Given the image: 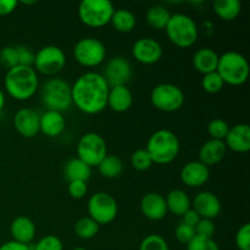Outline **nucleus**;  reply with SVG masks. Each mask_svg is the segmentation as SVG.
<instances>
[{
	"label": "nucleus",
	"instance_id": "1",
	"mask_svg": "<svg viewBox=\"0 0 250 250\" xmlns=\"http://www.w3.org/2000/svg\"><path fill=\"white\" fill-rule=\"evenodd\" d=\"M109 84L98 72H85L71 85L72 104L87 115H97L107 106Z\"/></svg>",
	"mask_w": 250,
	"mask_h": 250
},
{
	"label": "nucleus",
	"instance_id": "2",
	"mask_svg": "<svg viewBox=\"0 0 250 250\" xmlns=\"http://www.w3.org/2000/svg\"><path fill=\"white\" fill-rule=\"evenodd\" d=\"M7 94L15 100H28L33 97L39 88L38 73L33 67L16 66L7 70L4 80Z\"/></svg>",
	"mask_w": 250,
	"mask_h": 250
},
{
	"label": "nucleus",
	"instance_id": "3",
	"mask_svg": "<svg viewBox=\"0 0 250 250\" xmlns=\"http://www.w3.org/2000/svg\"><path fill=\"white\" fill-rule=\"evenodd\" d=\"M180 139L170 129H159L149 137L146 150L153 164L166 165L176 160L180 154Z\"/></svg>",
	"mask_w": 250,
	"mask_h": 250
},
{
	"label": "nucleus",
	"instance_id": "4",
	"mask_svg": "<svg viewBox=\"0 0 250 250\" xmlns=\"http://www.w3.org/2000/svg\"><path fill=\"white\" fill-rule=\"evenodd\" d=\"M216 72L222 78L225 84H244L249 77V63L246 56L237 51H227L219 58Z\"/></svg>",
	"mask_w": 250,
	"mask_h": 250
},
{
	"label": "nucleus",
	"instance_id": "5",
	"mask_svg": "<svg viewBox=\"0 0 250 250\" xmlns=\"http://www.w3.org/2000/svg\"><path fill=\"white\" fill-rule=\"evenodd\" d=\"M166 36L173 45L178 48H190L198 41L199 31L194 20L186 14L171 15L165 28Z\"/></svg>",
	"mask_w": 250,
	"mask_h": 250
},
{
	"label": "nucleus",
	"instance_id": "6",
	"mask_svg": "<svg viewBox=\"0 0 250 250\" xmlns=\"http://www.w3.org/2000/svg\"><path fill=\"white\" fill-rule=\"evenodd\" d=\"M41 99L46 110L62 114L72 105L71 85L61 78H50L42 87Z\"/></svg>",
	"mask_w": 250,
	"mask_h": 250
},
{
	"label": "nucleus",
	"instance_id": "7",
	"mask_svg": "<svg viewBox=\"0 0 250 250\" xmlns=\"http://www.w3.org/2000/svg\"><path fill=\"white\" fill-rule=\"evenodd\" d=\"M115 7L109 0H83L78 6V17L83 24L102 28L110 23Z\"/></svg>",
	"mask_w": 250,
	"mask_h": 250
},
{
	"label": "nucleus",
	"instance_id": "8",
	"mask_svg": "<svg viewBox=\"0 0 250 250\" xmlns=\"http://www.w3.org/2000/svg\"><path fill=\"white\" fill-rule=\"evenodd\" d=\"M150 102L160 111L175 112L185 104V93L172 83H160L151 90Z\"/></svg>",
	"mask_w": 250,
	"mask_h": 250
},
{
	"label": "nucleus",
	"instance_id": "9",
	"mask_svg": "<svg viewBox=\"0 0 250 250\" xmlns=\"http://www.w3.org/2000/svg\"><path fill=\"white\" fill-rule=\"evenodd\" d=\"M73 58L83 67L93 68L102 65L106 58V48L99 39L87 37L75 44Z\"/></svg>",
	"mask_w": 250,
	"mask_h": 250
},
{
	"label": "nucleus",
	"instance_id": "10",
	"mask_svg": "<svg viewBox=\"0 0 250 250\" xmlns=\"http://www.w3.org/2000/svg\"><path fill=\"white\" fill-rule=\"evenodd\" d=\"M88 215L98 225H107L114 221L119 212L116 199L106 192L94 193L87 203Z\"/></svg>",
	"mask_w": 250,
	"mask_h": 250
},
{
	"label": "nucleus",
	"instance_id": "11",
	"mask_svg": "<svg viewBox=\"0 0 250 250\" xmlns=\"http://www.w3.org/2000/svg\"><path fill=\"white\" fill-rule=\"evenodd\" d=\"M107 155L106 142L100 134L88 132L83 134L77 143V158L88 166H98Z\"/></svg>",
	"mask_w": 250,
	"mask_h": 250
},
{
	"label": "nucleus",
	"instance_id": "12",
	"mask_svg": "<svg viewBox=\"0 0 250 250\" xmlns=\"http://www.w3.org/2000/svg\"><path fill=\"white\" fill-rule=\"evenodd\" d=\"M66 65L65 51L56 45H45L34 55L33 68L44 76H55Z\"/></svg>",
	"mask_w": 250,
	"mask_h": 250
},
{
	"label": "nucleus",
	"instance_id": "13",
	"mask_svg": "<svg viewBox=\"0 0 250 250\" xmlns=\"http://www.w3.org/2000/svg\"><path fill=\"white\" fill-rule=\"evenodd\" d=\"M132 75L133 70L129 61L124 56H115L107 61L105 66V73L103 76L109 87H116V85H127L132 78Z\"/></svg>",
	"mask_w": 250,
	"mask_h": 250
},
{
	"label": "nucleus",
	"instance_id": "14",
	"mask_svg": "<svg viewBox=\"0 0 250 250\" xmlns=\"http://www.w3.org/2000/svg\"><path fill=\"white\" fill-rule=\"evenodd\" d=\"M132 55L143 65H154L163 58V46L158 41L149 37L139 38L132 46Z\"/></svg>",
	"mask_w": 250,
	"mask_h": 250
},
{
	"label": "nucleus",
	"instance_id": "15",
	"mask_svg": "<svg viewBox=\"0 0 250 250\" xmlns=\"http://www.w3.org/2000/svg\"><path fill=\"white\" fill-rule=\"evenodd\" d=\"M192 209L197 211L200 219L214 220L220 215L222 210L221 200L216 194L211 192H200L194 197Z\"/></svg>",
	"mask_w": 250,
	"mask_h": 250
},
{
	"label": "nucleus",
	"instance_id": "16",
	"mask_svg": "<svg viewBox=\"0 0 250 250\" xmlns=\"http://www.w3.org/2000/svg\"><path fill=\"white\" fill-rule=\"evenodd\" d=\"M39 120L41 115L33 109L23 107L20 109L14 116L15 129L24 138H34L39 133Z\"/></svg>",
	"mask_w": 250,
	"mask_h": 250
},
{
	"label": "nucleus",
	"instance_id": "17",
	"mask_svg": "<svg viewBox=\"0 0 250 250\" xmlns=\"http://www.w3.org/2000/svg\"><path fill=\"white\" fill-rule=\"evenodd\" d=\"M210 178V168L199 160L189 161L181 170V180L183 185L190 188H199L204 186Z\"/></svg>",
	"mask_w": 250,
	"mask_h": 250
},
{
	"label": "nucleus",
	"instance_id": "18",
	"mask_svg": "<svg viewBox=\"0 0 250 250\" xmlns=\"http://www.w3.org/2000/svg\"><path fill=\"white\" fill-rule=\"evenodd\" d=\"M225 146L234 153L244 154L250 150V127L248 124H238L231 127L225 138Z\"/></svg>",
	"mask_w": 250,
	"mask_h": 250
},
{
	"label": "nucleus",
	"instance_id": "19",
	"mask_svg": "<svg viewBox=\"0 0 250 250\" xmlns=\"http://www.w3.org/2000/svg\"><path fill=\"white\" fill-rule=\"evenodd\" d=\"M141 211L151 221H160L167 214L165 198L155 192L146 193L141 200Z\"/></svg>",
	"mask_w": 250,
	"mask_h": 250
},
{
	"label": "nucleus",
	"instance_id": "20",
	"mask_svg": "<svg viewBox=\"0 0 250 250\" xmlns=\"http://www.w3.org/2000/svg\"><path fill=\"white\" fill-rule=\"evenodd\" d=\"M66 127V120L61 112L46 110L41 115L39 120V131L49 138H55L63 133Z\"/></svg>",
	"mask_w": 250,
	"mask_h": 250
},
{
	"label": "nucleus",
	"instance_id": "21",
	"mask_svg": "<svg viewBox=\"0 0 250 250\" xmlns=\"http://www.w3.org/2000/svg\"><path fill=\"white\" fill-rule=\"evenodd\" d=\"M12 241L29 246L36 237V225L29 217L19 216L10 225Z\"/></svg>",
	"mask_w": 250,
	"mask_h": 250
},
{
	"label": "nucleus",
	"instance_id": "22",
	"mask_svg": "<svg viewBox=\"0 0 250 250\" xmlns=\"http://www.w3.org/2000/svg\"><path fill=\"white\" fill-rule=\"evenodd\" d=\"M227 148L224 141L209 139L199 149V161L210 167L219 164L226 155Z\"/></svg>",
	"mask_w": 250,
	"mask_h": 250
},
{
	"label": "nucleus",
	"instance_id": "23",
	"mask_svg": "<svg viewBox=\"0 0 250 250\" xmlns=\"http://www.w3.org/2000/svg\"><path fill=\"white\" fill-rule=\"evenodd\" d=\"M133 104V95L127 85L110 87L107 94V106L115 112L128 111Z\"/></svg>",
	"mask_w": 250,
	"mask_h": 250
},
{
	"label": "nucleus",
	"instance_id": "24",
	"mask_svg": "<svg viewBox=\"0 0 250 250\" xmlns=\"http://www.w3.org/2000/svg\"><path fill=\"white\" fill-rule=\"evenodd\" d=\"M219 58L216 51L211 48H202L195 51L193 56V66L198 72L207 75L215 72L219 65Z\"/></svg>",
	"mask_w": 250,
	"mask_h": 250
},
{
	"label": "nucleus",
	"instance_id": "25",
	"mask_svg": "<svg viewBox=\"0 0 250 250\" xmlns=\"http://www.w3.org/2000/svg\"><path fill=\"white\" fill-rule=\"evenodd\" d=\"M165 202L167 211L172 212L176 216L182 217L192 208L189 197L182 189H172L171 192H168L165 198Z\"/></svg>",
	"mask_w": 250,
	"mask_h": 250
},
{
	"label": "nucleus",
	"instance_id": "26",
	"mask_svg": "<svg viewBox=\"0 0 250 250\" xmlns=\"http://www.w3.org/2000/svg\"><path fill=\"white\" fill-rule=\"evenodd\" d=\"M63 175L68 182H72V181L87 182L92 176V167L83 163L81 159L73 158L66 163L63 167Z\"/></svg>",
	"mask_w": 250,
	"mask_h": 250
},
{
	"label": "nucleus",
	"instance_id": "27",
	"mask_svg": "<svg viewBox=\"0 0 250 250\" xmlns=\"http://www.w3.org/2000/svg\"><path fill=\"white\" fill-rule=\"evenodd\" d=\"M212 9L222 21H233L241 14L242 4L239 0H215Z\"/></svg>",
	"mask_w": 250,
	"mask_h": 250
},
{
	"label": "nucleus",
	"instance_id": "28",
	"mask_svg": "<svg viewBox=\"0 0 250 250\" xmlns=\"http://www.w3.org/2000/svg\"><path fill=\"white\" fill-rule=\"evenodd\" d=\"M110 23L120 33H129L136 27L137 20L133 12L129 11V10L117 9L114 11Z\"/></svg>",
	"mask_w": 250,
	"mask_h": 250
},
{
	"label": "nucleus",
	"instance_id": "29",
	"mask_svg": "<svg viewBox=\"0 0 250 250\" xmlns=\"http://www.w3.org/2000/svg\"><path fill=\"white\" fill-rule=\"evenodd\" d=\"M97 167L103 177L114 180V178L119 177L124 171V163L117 155H109L107 154Z\"/></svg>",
	"mask_w": 250,
	"mask_h": 250
},
{
	"label": "nucleus",
	"instance_id": "30",
	"mask_svg": "<svg viewBox=\"0 0 250 250\" xmlns=\"http://www.w3.org/2000/svg\"><path fill=\"white\" fill-rule=\"evenodd\" d=\"M171 14L165 6L161 5H154L150 9L146 11V22L151 28L156 29V31H161L165 29L167 26L168 21H170Z\"/></svg>",
	"mask_w": 250,
	"mask_h": 250
},
{
	"label": "nucleus",
	"instance_id": "31",
	"mask_svg": "<svg viewBox=\"0 0 250 250\" xmlns=\"http://www.w3.org/2000/svg\"><path fill=\"white\" fill-rule=\"evenodd\" d=\"M99 232V225L89 216L82 217L75 225V233L81 239H90Z\"/></svg>",
	"mask_w": 250,
	"mask_h": 250
},
{
	"label": "nucleus",
	"instance_id": "32",
	"mask_svg": "<svg viewBox=\"0 0 250 250\" xmlns=\"http://www.w3.org/2000/svg\"><path fill=\"white\" fill-rule=\"evenodd\" d=\"M202 87L209 94H216V93L221 92L225 87V83L222 81V78L220 77L219 73L215 71V72L207 73V75H203L202 78Z\"/></svg>",
	"mask_w": 250,
	"mask_h": 250
},
{
	"label": "nucleus",
	"instance_id": "33",
	"mask_svg": "<svg viewBox=\"0 0 250 250\" xmlns=\"http://www.w3.org/2000/svg\"><path fill=\"white\" fill-rule=\"evenodd\" d=\"M229 128H231L229 125L221 119L211 120L207 126L208 133L211 137L210 139H217V141H225Z\"/></svg>",
	"mask_w": 250,
	"mask_h": 250
},
{
	"label": "nucleus",
	"instance_id": "34",
	"mask_svg": "<svg viewBox=\"0 0 250 250\" xmlns=\"http://www.w3.org/2000/svg\"><path fill=\"white\" fill-rule=\"evenodd\" d=\"M131 165L137 171H146L153 166V161L146 149H138L131 155Z\"/></svg>",
	"mask_w": 250,
	"mask_h": 250
},
{
	"label": "nucleus",
	"instance_id": "35",
	"mask_svg": "<svg viewBox=\"0 0 250 250\" xmlns=\"http://www.w3.org/2000/svg\"><path fill=\"white\" fill-rule=\"evenodd\" d=\"M139 250H170L168 249V244L165 238L160 236V234H148L144 237L142 241Z\"/></svg>",
	"mask_w": 250,
	"mask_h": 250
},
{
	"label": "nucleus",
	"instance_id": "36",
	"mask_svg": "<svg viewBox=\"0 0 250 250\" xmlns=\"http://www.w3.org/2000/svg\"><path fill=\"white\" fill-rule=\"evenodd\" d=\"M0 63L7 70H11V68L19 66L16 46L7 45L0 50Z\"/></svg>",
	"mask_w": 250,
	"mask_h": 250
},
{
	"label": "nucleus",
	"instance_id": "37",
	"mask_svg": "<svg viewBox=\"0 0 250 250\" xmlns=\"http://www.w3.org/2000/svg\"><path fill=\"white\" fill-rule=\"evenodd\" d=\"M187 250H220V247L212 238L195 236L187 244Z\"/></svg>",
	"mask_w": 250,
	"mask_h": 250
},
{
	"label": "nucleus",
	"instance_id": "38",
	"mask_svg": "<svg viewBox=\"0 0 250 250\" xmlns=\"http://www.w3.org/2000/svg\"><path fill=\"white\" fill-rule=\"evenodd\" d=\"M32 250H63V246L60 238L53 234H48L39 239Z\"/></svg>",
	"mask_w": 250,
	"mask_h": 250
},
{
	"label": "nucleus",
	"instance_id": "39",
	"mask_svg": "<svg viewBox=\"0 0 250 250\" xmlns=\"http://www.w3.org/2000/svg\"><path fill=\"white\" fill-rule=\"evenodd\" d=\"M234 243L238 250H250V224H244L237 231Z\"/></svg>",
	"mask_w": 250,
	"mask_h": 250
},
{
	"label": "nucleus",
	"instance_id": "40",
	"mask_svg": "<svg viewBox=\"0 0 250 250\" xmlns=\"http://www.w3.org/2000/svg\"><path fill=\"white\" fill-rule=\"evenodd\" d=\"M175 236L180 243L188 244L195 237L194 227H190L183 222H180L175 229Z\"/></svg>",
	"mask_w": 250,
	"mask_h": 250
},
{
	"label": "nucleus",
	"instance_id": "41",
	"mask_svg": "<svg viewBox=\"0 0 250 250\" xmlns=\"http://www.w3.org/2000/svg\"><path fill=\"white\" fill-rule=\"evenodd\" d=\"M215 225L212 220L208 219H200L198 222L197 226L194 227L195 236L198 237H204V238H212L215 233Z\"/></svg>",
	"mask_w": 250,
	"mask_h": 250
},
{
	"label": "nucleus",
	"instance_id": "42",
	"mask_svg": "<svg viewBox=\"0 0 250 250\" xmlns=\"http://www.w3.org/2000/svg\"><path fill=\"white\" fill-rule=\"evenodd\" d=\"M17 60H19V66H27V67H33L34 63V55L36 54L24 45L16 46Z\"/></svg>",
	"mask_w": 250,
	"mask_h": 250
},
{
	"label": "nucleus",
	"instance_id": "43",
	"mask_svg": "<svg viewBox=\"0 0 250 250\" xmlns=\"http://www.w3.org/2000/svg\"><path fill=\"white\" fill-rule=\"evenodd\" d=\"M67 190L71 198H73V199H82V198H84V195H87V182H82V181H72V182H68Z\"/></svg>",
	"mask_w": 250,
	"mask_h": 250
},
{
	"label": "nucleus",
	"instance_id": "44",
	"mask_svg": "<svg viewBox=\"0 0 250 250\" xmlns=\"http://www.w3.org/2000/svg\"><path fill=\"white\" fill-rule=\"evenodd\" d=\"M19 2L16 0H0V16H7L16 10Z\"/></svg>",
	"mask_w": 250,
	"mask_h": 250
},
{
	"label": "nucleus",
	"instance_id": "45",
	"mask_svg": "<svg viewBox=\"0 0 250 250\" xmlns=\"http://www.w3.org/2000/svg\"><path fill=\"white\" fill-rule=\"evenodd\" d=\"M183 224L188 225V226L190 227H195L197 226L198 222L200 221V216L197 214V211L195 210H193L192 208H190L189 210H188L187 212H186L185 215H183Z\"/></svg>",
	"mask_w": 250,
	"mask_h": 250
},
{
	"label": "nucleus",
	"instance_id": "46",
	"mask_svg": "<svg viewBox=\"0 0 250 250\" xmlns=\"http://www.w3.org/2000/svg\"><path fill=\"white\" fill-rule=\"evenodd\" d=\"M0 250H32V249L31 247L27 246V244H22L15 241H9V242H5L4 244L0 246Z\"/></svg>",
	"mask_w": 250,
	"mask_h": 250
},
{
	"label": "nucleus",
	"instance_id": "47",
	"mask_svg": "<svg viewBox=\"0 0 250 250\" xmlns=\"http://www.w3.org/2000/svg\"><path fill=\"white\" fill-rule=\"evenodd\" d=\"M4 106H5V95L4 93H2V90L0 89V111L4 109Z\"/></svg>",
	"mask_w": 250,
	"mask_h": 250
},
{
	"label": "nucleus",
	"instance_id": "48",
	"mask_svg": "<svg viewBox=\"0 0 250 250\" xmlns=\"http://www.w3.org/2000/svg\"><path fill=\"white\" fill-rule=\"evenodd\" d=\"M72 250H88V249L82 248V247H78V248H75V249H72Z\"/></svg>",
	"mask_w": 250,
	"mask_h": 250
}]
</instances>
